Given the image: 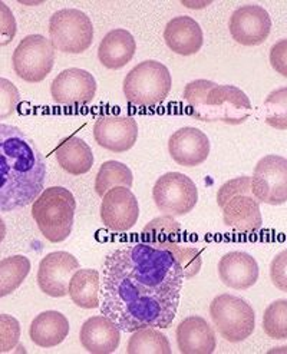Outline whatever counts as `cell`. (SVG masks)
Segmentation results:
<instances>
[{
    "mask_svg": "<svg viewBox=\"0 0 287 354\" xmlns=\"http://www.w3.org/2000/svg\"><path fill=\"white\" fill-rule=\"evenodd\" d=\"M184 283L171 251L138 243L113 250L102 264L100 307L121 331L168 328Z\"/></svg>",
    "mask_w": 287,
    "mask_h": 354,
    "instance_id": "1",
    "label": "cell"
},
{
    "mask_svg": "<svg viewBox=\"0 0 287 354\" xmlns=\"http://www.w3.org/2000/svg\"><path fill=\"white\" fill-rule=\"evenodd\" d=\"M46 162L22 129L0 124V214L30 205L44 191Z\"/></svg>",
    "mask_w": 287,
    "mask_h": 354,
    "instance_id": "2",
    "label": "cell"
},
{
    "mask_svg": "<svg viewBox=\"0 0 287 354\" xmlns=\"http://www.w3.org/2000/svg\"><path fill=\"white\" fill-rule=\"evenodd\" d=\"M183 96L188 115L203 122L221 121L227 125H240L253 111L250 100L240 88L207 80L187 84Z\"/></svg>",
    "mask_w": 287,
    "mask_h": 354,
    "instance_id": "3",
    "label": "cell"
},
{
    "mask_svg": "<svg viewBox=\"0 0 287 354\" xmlns=\"http://www.w3.org/2000/svg\"><path fill=\"white\" fill-rule=\"evenodd\" d=\"M76 201L69 189L50 187L33 201L32 217L44 237L56 244L65 241L73 227Z\"/></svg>",
    "mask_w": 287,
    "mask_h": 354,
    "instance_id": "4",
    "label": "cell"
},
{
    "mask_svg": "<svg viewBox=\"0 0 287 354\" xmlns=\"http://www.w3.org/2000/svg\"><path fill=\"white\" fill-rule=\"evenodd\" d=\"M217 204L223 209L224 224L241 234L261 228L260 203L252 192V176L230 180L217 192Z\"/></svg>",
    "mask_w": 287,
    "mask_h": 354,
    "instance_id": "5",
    "label": "cell"
},
{
    "mask_svg": "<svg viewBox=\"0 0 287 354\" xmlns=\"http://www.w3.org/2000/svg\"><path fill=\"white\" fill-rule=\"evenodd\" d=\"M171 86L172 80L165 65L157 61H144L129 71L122 88L128 104L152 108L167 100Z\"/></svg>",
    "mask_w": 287,
    "mask_h": 354,
    "instance_id": "6",
    "label": "cell"
},
{
    "mask_svg": "<svg viewBox=\"0 0 287 354\" xmlns=\"http://www.w3.org/2000/svg\"><path fill=\"white\" fill-rule=\"evenodd\" d=\"M210 316L220 333L230 343H240L253 334L256 313L246 300L232 294H221L210 304Z\"/></svg>",
    "mask_w": 287,
    "mask_h": 354,
    "instance_id": "7",
    "label": "cell"
},
{
    "mask_svg": "<svg viewBox=\"0 0 287 354\" xmlns=\"http://www.w3.org/2000/svg\"><path fill=\"white\" fill-rule=\"evenodd\" d=\"M49 37L53 49L65 53H82L92 45L93 26L84 12L62 9L50 17Z\"/></svg>",
    "mask_w": 287,
    "mask_h": 354,
    "instance_id": "8",
    "label": "cell"
},
{
    "mask_svg": "<svg viewBox=\"0 0 287 354\" xmlns=\"http://www.w3.org/2000/svg\"><path fill=\"white\" fill-rule=\"evenodd\" d=\"M12 64L16 75L29 84H39L52 72L55 49L42 35H29L19 42Z\"/></svg>",
    "mask_w": 287,
    "mask_h": 354,
    "instance_id": "9",
    "label": "cell"
},
{
    "mask_svg": "<svg viewBox=\"0 0 287 354\" xmlns=\"http://www.w3.org/2000/svg\"><path fill=\"white\" fill-rule=\"evenodd\" d=\"M152 196L157 208L171 217L193 211L198 203L196 183L181 172H167L157 180Z\"/></svg>",
    "mask_w": 287,
    "mask_h": 354,
    "instance_id": "10",
    "label": "cell"
},
{
    "mask_svg": "<svg viewBox=\"0 0 287 354\" xmlns=\"http://www.w3.org/2000/svg\"><path fill=\"white\" fill-rule=\"evenodd\" d=\"M252 192L259 203L284 204L287 201V160L279 155L263 156L252 176Z\"/></svg>",
    "mask_w": 287,
    "mask_h": 354,
    "instance_id": "11",
    "label": "cell"
},
{
    "mask_svg": "<svg viewBox=\"0 0 287 354\" xmlns=\"http://www.w3.org/2000/svg\"><path fill=\"white\" fill-rule=\"evenodd\" d=\"M80 270V261L66 251H55L42 259L37 270V284L49 297L68 296L72 275Z\"/></svg>",
    "mask_w": 287,
    "mask_h": 354,
    "instance_id": "12",
    "label": "cell"
},
{
    "mask_svg": "<svg viewBox=\"0 0 287 354\" xmlns=\"http://www.w3.org/2000/svg\"><path fill=\"white\" fill-rule=\"evenodd\" d=\"M50 93L53 101L59 105L84 106L93 101L97 81L88 71L80 68L65 69L53 80Z\"/></svg>",
    "mask_w": 287,
    "mask_h": 354,
    "instance_id": "13",
    "label": "cell"
},
{
    "mask_svg": "<svg viewBox=\"0 0 287 354\" xmlns=\"http://www.w3.org/2000/svg\"><path fill=\"white\" fill-rule=\"evenodd\" d=\"M228 29L237 44L243 46H257L269 37L272 19L264 8L246 5L233 12Z\"/></svg>",
    "mask_w": 287,
    "mask_h": 354,
    "instance_id": "14",
    "label": "cell"
},
{
    "mask_svg": "<svg viewBox=\"0 0 287 354\" xmlns=\"http://www.w3.org/2000/svg\"><path fill=\"white\" fill-rule=\"evenodd\" d=\"M138 217V200L129 188H112L102 196L101 220L108 230L125 232L137 224Z\"/></svg>",
    "mask_w": 287,
    "mask_h": 354,
    "instance_id": "15",
    "label": "cell"
},
{
    "mask_svg": "<svg viewBox=\"0 0 287 354\" xmlns=\"http://www.w3.org/2000/svg\"><path fill=\"white\" fill-rule=\"evenodd\" d=\"M93 138L111 152H127L138 140V124L132 116H100L93 125Z\"/></svg>",
    "mask_w": 287,
    "mask_h": 354,
    "instance_id": "16",
    "label": "cell"
},
{
    "mask_svg": "<svg viewBox=\"0 0 287 354\" xmlns=\"http://www.w3.org/2000/svg\"><path fill=\"white\" fill-rule=\"evenodd\" d=\"M208 136L193 127H185L172 133L168 140V152L174 162L183 167H197L210 155Z\"/></svg>",
    "mask_w": 287,
    "mask_h": 354,
    "instance_id": "17",
    "label": "cell"
},
{
    "mask_svg": "<svg viewBox=\"0 0 287 354\" xmlns=\"http://www.w3.org/2000/svg\"><path fill=\"white\" fill-rule=\"evenodd\" d=\"M219 275L227 287L247 290L259 280V264L250 254L232 251L224 254L219 261Z\"/></svg>",
    "mask_w": 287,
    "mask_h": 354,
    "instance_id": "18",
    "label": "cell"
},
{
    "mask_svg": "<svg viewBox=\"0 0 287 354\" xmlns=\"http://www.w3.org/2000/svg\"><path fill=\"white\" fill-rule=\"evenodd\" d=\"M176 336L183 354H212L217 347L216 331L200 316L184 319L177 327Z\"/></svg>",
    "mask_w": 287,
    "mask_h": 354,
    "instance_id": "19",
    "label": "cell"
},
{
    "mask_svg": "<svg viewBox=\"0 0 287 354\" xmlns=\"http://www.w3.org/2000/svg\"><path fill=\"white\" fill-rule=\"evenodd\" d=\"M82 347L92 354H109L118 348L121 330L105 316L88 319L80 333Z\"/></svg>",
    "mask_w": 287,
    "mask_h": 354,
    "instance_id": "20",
    "label": "cell"
},
{
    "mask_svg": "<svg viewBox=\"0 0 287 354\" xmlns=\"http://www.w3.org/2000/svg\"><path fill=\"white\" fill-rule=\"evenodd\" d=\"M167 46L177 55H196L204 44V35L200 25L189 16H178L169 21L164 30Z\"/></svg>",
    "mask_w": 287,
    "mask_h": 354,
    "instance_id": "21",
    "label": "cell"
},
{
    "mask_svg": "<svg viewBox=\"0 0 287 354\" xmlns=\"http://www.w3.org/2000/svg\"><path fill=\"white\" fill-rule=\"evenodd\" d=\"M137 50L133 36L125 29L108 32L100 44L98 57L107 69H121L132 61Z\"/></svg>",
    "mask_w": 287,
    "mask_h": 354,
    "instance_id": "22",
    "label": "cell"
},
{
    "mask_svg": "<svg viewBox=\"0 0 287 354\" xmlns=\"http://www.w3.org/2000/svg\"><path fill=\"white\" fill-rule=\"evenodd\" d=\"M69 334V322L62 313L49 310L41 313L30 323V340L39 347L50 348L61 344Z\"/></svg>",
    "mask_w": 287,
    "mask_h": 354,
    "instance_id": "23",
    "label": "cell"
},
{
    "mask_svg": "<svg viewBox=\"0 0 287 354\" xmlns=\"http://www.w3.org/2000/svg\"><path fill=\"white\" fill-rule=\"evenodd\" d=\"M56 161L59 167L71 175H84L93 165V153L91 147L78 136H66L55 149Z\"/></svg>",
    "mask_w": 287,
    "mask_h": 354,
    "instance_id": "24",
    "label": "cell"
},
{
    "mask_svg": "<svg viewBox=\"0 0 287 354\" xmlns=\"http://www.w3.org/2000/svg\"><path fill=\"white\" fill-rule=\"evenodd\" d=\"M101 274L92 268H80L69 281L68 294L81 308L93 310L100 307Z\"/></svg>",
    "mask_w": 287,
    "mask_h": 354,
    "instance_id": "25",
    "label": "cell"
},
{
    "mask_svg": "<svg viewBox=\"0 0 287 354\" xmlns=\"http://www.w3.org/2000/svg\"><path fill=\"white\" fill-rule=\"evenodd\" d=\"M180 232L181 225L171 215H164L144 227L141 243L154 248L169 250L172 245L180 243Z\"/></svg>",
    "mask_w": 287,
    "mask_h": 354,
    "instance_id": "26",
    "label": "cell"
},
{
    "mask_svg": "<svg viewBox=\"0 0 287 354\" xmlns=\"http://www.w3.org/2000/svg\"><path fill=\"white\" fill-rule=\"evenodd\" d=\"M128 354H169L171 347L165 334L156 327H142L132 331L127 347Z\"/></svg>",
    "mask_w": 287,
    "mask_h": 354,
    "instance_id": "27",
    "label": "cell"
},
{
    "mask_svg": "<svg viewBox=\"0 0 287 354\" xmlns=\"http://www.w3.org/2000/svg\"><path fill=\"white\" fill-rule=\"evenodd\" d=\"M30 271V261L25 255H12L0 260V299L9 296L22 286Z\"/></svg>",
    "mask_w": 287,
    "mask_h": 354,
    "instance_id": "28",
    "label": "cell"
},
{
    "mask_svg": "<svg viewBox=\"0 0 287 354\" xmlns=\"http://www.w3.org/2000/svg\"><path fill=\"white\" fill-rule=\"evenodd\" d=\"M132 183V172L125 164L118 161H107L100 167L97 180H95V191L100 196H104L112 188H131Z\"/></svg>",
    "mask_w": 287,
    "mask_h": 354,
    "instance_id": "29",
    "label": "cell"
},
{
    "mask_svg": "<svg viewBox=\"0 0 287 354\" xmlns=\"http://www.w3.org/2000/svg\"><path fill=\"white\" fill-rule=\"evenodd\" d=\"M263 330L275 340L287 339V300L273 301L263 314Z\"/></svg>",
    "mask_w": 287,
    "mask_h": 354,
    "instance_id": "30",
    "label": "cell"
},
{
    "mask_svg": "<svg viewBox=\"0 0 287 354\" xmlns=\"http://www.w3.org/2000/svg\"><path fill=\"white\" fill-rule=\"evenodd\" d=\"M263 111L264 121L270 127L280 131L287 129V88L276 89L267 96Z\"/></svg>",
    "mask_w": 287,
    "mask_h": 354,
    "instance_id": "31",
    "label": "cell"
},
{
    "mask_svg": "<svg viewBox=\"0 0 287 354\" xmlns=\"http://www.w3.org/2000/svg\"><path fill=\"white\" fill-rule=\"evenodd\" d=\"M168 251L172 252L178 264L181 266L184 280H189L196 277L201 270V254L197 248L180 247L178 244L172 245Z\"/></svg>",
    "mask_w": 287,
    "mask_h": 354,
    "instance_id": "32",
    "label": "cell"
},
{
    "mask_svg": "<svg viewBox=\"0 0 287 354\" xmlns=\"http://www.w3.org/2000/svg\"><path fill=\"white\" fill-rule=\"evenodd\" d=\"M21 339V323L10 314H0V353L12 351Z\"/></svg>",
    "mask_w": 287,
    "mask_h": 354,
    "instance_id": "33",
    "label": "cell"
},
{
    "mask_svg": "<svg viewBox=\"0 0 287 354\" xmlns=\"http://www.w3.org/2000/svg\"><path fill=\"white\" fill-rule=\"evenodd\" d=\"M21 102V93L6 77H0V121L10 118Z\"/></svg>",
    "mask_w": 287,
    "mask_h": 354,
    "instance_id": "34",
    "label": "cell"
},
{
    "mask_svg": "<svg viewBox=\"0 0 287 354\" xmlns=\"http://www.w3.org/2000/svg\"><path fill=\"white\" fill-rule=\"evenodd\" d=\"M16 19L10 8L0 0V46H8L16 36Z\"/></svg>",
    "mask_w": 287,
    "mask_h": 354,
    "instance_id": "35",
    "label": "cell"
},
{
    "mask_svg": "<svg viewBox=\"0 0 287 354\" xmlns=\"http://www.w3.org/2000/svg\"><path fill=\"white\" fill-rule=\"evenodd\" d=\"M286 257H287V251H281L277 257L273 260L272 267H270V274H272V280L279 287L281 291H286Z\"/></svg>",
    "mask_w": 287,
    "mask_h": 354,
    "instance_id": "36",
    "label": "cell"
},
{
    "mask_svg": "<svg viewBox=\"0 0 287 354\" xmlns=\"http://www.w3.org/2000/svg\"><path fill=\"white\" fill-rule=\"evenodd\" d=\"M286 57H287V41L283 39L279 44H276L272 50H270V62L272 66L281 73L283 76H287V62H286Z\"/></svg>",
    "mask_w": 287,
    "mask_h": 354,
    "instance_id": "37",
    "label": "cell"
},
{
    "mask_svg": "<svg viewBox=\"0 0 287 354\" xmlns=\"http://www.w3.org/2000/svg\"><path fill=\"white\" fill-rule=\"evenodd\" d=\"M5 237H6V224L2 218H0V243L5 240Z\"/></svg>",
    "mask_w": 287,
    "mask_h": 354,
    "instance_id": "38",
    "label": "cell"
}]
</instances>
